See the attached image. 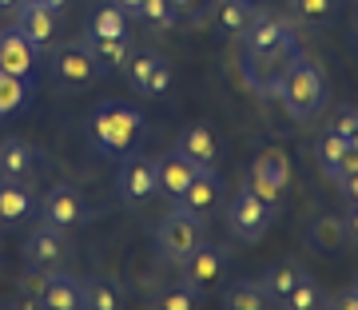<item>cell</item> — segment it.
<instances>
[{
    "label": "cell",
    "instance_id": "cell-1",
    "mask_svg": "<svg viewBox=\"0 0 358 310\" xmlns=\"http://www.w3.org/2000/svg\"><path fill=\"white\" fill-rule=\"evenodd\" d=\"M88 131H92V143H96V152L100 155L124 159L143 135V116L131 108V103L103 100V103H96V112H92Z\"/></svg>",
    "mask_w": 358,
    "mask_h": 310
},
{
    "label": "cell",
    "instance_id": "cell-2",
    "mask_svg": "<svg viewBox=\"0 0 358 310\" xmlns=\"http://www.w3.org/2000/svg\"><path fill=\"white\" fill-rule=\"evenodd\" d=\"M275 96H279L287 116L299 119V124H307V119L319 116L322 103H327V76H322V68L315 64V60L299 56V60L287 68V76H282Z\"/></svg>",
    "mask_w": 358,
    "mask_h": 310
},
{
    "label": "cell",
    "instance_id": "cell-3",
    "mask_svg": "<svg viewBox=\"0 0 358 310\" xmlns=\"http://www.w3.org/2000/svg\"><path fill=\"white\" fill-rule=\"evenodd\" d=\"M303 56L299 48V36H287L271 48H259V52H243V84L255 96H275L287 76V68Z\"/></svg>",
    "mask_w": 358,
    "mask_h": 310
},
{
    "label": "cell",
    "instance_id": "cell-4",
    "mask_svg": "<svg viewBox=\"0 0 358 310\" xmlns=\"http://www.w3.org/2000/svg\"><path fill=\"white\" fill-rule=\"evenodd\" d=\"M152 239H155V251H159V258H164V263H183L195 246L203 243V219L171 203V211L155 223Z\"/></svg>",
    "mask_w": 358,
    "mask_h": 310
},
{
    "label": "cell",
    "instance_id": "cell-5",
    "mask_svg": "<svg viewBox=\"0 0 358 310\" xmlns=\"http://www.w3.org/2000/svg\"><path fill=\"white\" fill-rule=\"evenodd\" d=\"M271 223H275V207L263 203L251 187L243 183V191H235L231 195V203H227V231L235 243H259L263 235L271 231Z\"/></svg>",
    "mask_w": 358,
    "mask_h": 310
},
{
    "label": "cell",
    "instance_id": "cell-6",
    "mask_svg": "<svg viewBox=\"0 0 358 310\" xmlns=\"http://www.w3.org/2000/svg\"><path fill=\"white\" fill-rule=\"evenodd\" d=\"M124 76H128V84L140 96H167V88H171V60H167L164 52L155 48H140V52H128V64L120 68Z\"/></svg>",
    "mask_w": 358,
    "mask_h": 310
},
{
    "label": "cell",
    "instance_id": "cell-7",
    "mask_svg": "<svg viewBox=\"0 0 358 310\" xmlns=\"http://www.w3.org/2000/svg\"><path fill=\"white\" fill-rule=\"evenodd\" d=\"M52 64V80L64 84V88H88L92 80H100V68L88 56L84 40H68V44H56L48 56Z\"/></svg>",
    "mask_w": 358,
    "mask_h": 310
},
{
    "label": "cell",
    "instance_id": "cell-8",
    "mask_svg": "<svg viewBox=\"0 0 358 310\" xmlns=\"http://www.w3.org/2000/svg\"><path fill=\"white\" fill-rule=\"evenodd\" d=\"M40 219H44V227H56V231H72V227H80V223L88 219V203H84L80 187H72V183H56V187H48L44 199H40Z\"/></svg>",
    "mask_w": 358,
    "mask_h": 310
},
{
    "label": "cell",
    "instance_id": "cell-9",
    "mask_svg": "<svg viewBox=\"0 0 358 310\" xmlns=\"http://www.w3.org/2000/svg\"><path fill=\"white\" fill-rule=\"evenodd\" d=\"M287 183H291V159H287V152H279V147H267V152L251 163V171H247V187L271 207H275V199L287 191Z\"/></svg>",
    "mask_w": 358,
    "mask_h": 310
},
{
    "label": "cell",
    "instance_id": "cell-10",
    "mask_svg": "<svg viewBox=\"0 0 358 310\" xmlns=\"http://www.w3.org/2000/svg\"><path fill=\"white\" fill-rule=\"evenodd\" d=\"M115 191H120V199H124L128 207L155 199V195H159V187H155V159H152V155H140V152L124 155L120 175H115Z\"/></svg>",
    "mask_w": 358,
    "mask_h": 310
},
{
    "label": "cell",
    "instance_id": "cell-11",
    "mask_svg": "<svg viewBox=\"0 0 358 310\" xmlns=\"http://www.w3.org/2000/svg\"><path fill=\"white\" fill-rule=\"evenodd\" d=\"M227 271V246H215V243H199L192 255L179 263V283L192 286L195 295L207 290V286H215Z\"/></svg>",
    "mask_w": 358,
    "mask_h": 310
},
{
    "label": "cell",
    "instance_id": "cell-12",
    "mask_svg": "<svg viewBox=\"0 0 358 310\" xmlns=\"http://www.w3.org/2000/svg\"><path fill=\"white\" fill-rule=\"evenodd\" d=\"M72 255L68 246V231H56V227H36L28 235L24 243V263L32 274H48V271H60Z\"/></svg>",
    "mask_w": 358,
    "mask_h": 310
},
{
    "label": "cell",
    "instance_id": "cell-13",
    "mask_svg": "<svg viewBox=\"0 0 358 310\" xmlns=\"http://www.w3.org/2000/svg\"><path fill=\"white\" fill-rule=\"evenodd\" d=\"M176 152H183L187 159H195L199 168H215L219 155H223V140H219V131L211 128L207 119H192L187 128L179 131Z\"/></svg>",
    "mask_w": 358,
    "mask_h": 310
},
{
    "label": "cell",
    "instance_id": "cell-14",
    "mask_svg": "<svg viewBox=\"0 0 358 310\" xmlns=\"http://www.w3.org/2000/svg\"><path fill=\"white\" fill-rule=\"evenodd\" d=\"M195 175H199V163H195V159H187L183 152H176V147L155 159V187H159V195H164V199H171V203H176L187 187H192Z\"/></svg>",
    "mask_w": 358,
    "mask_h": 310
},
{
    "label": "cell",
    "instance_id": "cell-15",
    "mask_svg": "<svg viewBox=\"0 0 358 310\" xmlns=\"http://www.w3.org/2000/svg\"><path fill=\"white\" fill-rule=\"evenodd\" d=\"M36 307L40 310H80V279L64 271H48V274H36Z\"/></svg>",
    "mask_w": 358,
    "mask_h": 310
},
{
    "label": "cell",
    "instance_id": "cell-16",
    "mask_svg": "<svg viewBox=\"0 0 358 310\" xmlns=\"http://www.w3.org/2000/svg\"><path fill=\"white\" fill-rule=\"evenodd\" d=\"M223 195H227L223 175H219L215 168H199V175L192 179V187L176 199V207H183V211H192V215L203 219L207 211H215V207L223 203Z\"/></svg>",
    "mask_w": 358,
    "mask_h": 310
},
{
    "label": "cell",
    "instance_id": "cell-17",
    "mask_svg": "<svg viewBox=\"0 0 358 310\" xmlns=\"http://www.w3.org/2000/svg\"><path fill=\"white\" fill-rule=\"evenodd\" d=\"M36 168H40V152L28 140H20V135L0 140V179L28 183L36 175Z\"/></svg>",
    "mask_w": 358,
    "mask_h": 310
},
{
    "label": "cell",
    "instance_id": "cell-18",
    "mask_svg": "<svg viewBox=\"0 0 358 310\" xmlns=\"http://www.w3.org/2000/svg\"><path fill=\"white\" fill-rule=\"evenodd\" d=\"M16 32H20V36H24L36 52L52 48V40H56V13H52V8H44V4H24V0H20Z\"/></svg>",
    "mask_w": 358,
    "mask_h": 310
},
{
    "label": "cell",
    "instance_id": "cell-19",
    "mask_svg": "<svg viewBox=\"0 0 358 310\" xmlns=\"http://www.w3.org/2000/svg\"><path fill=\"white\" fill-rule=\"evenodd\" d=\"M0 72L4 76H32L36 72V48L16 28L0 32Z\"/></svg>",
    "mask_w": 358,
    "mask_h": 310
},
{
    "label": "cell",
    "instance_id": "cell-20",
    "mask_svg": "<svg viewBox=\"0 0 358 310\" xmlns=\"http://www.w3.org/2000/svg\"><path fill=\"white\" fill-rule=\"evenodd\" d=\"M84 48H88V56L96 60L100 76H112V72H120V68L128 64L131 40L128 36H96V32H88V36H84Z\"/></svg>",
    "mask_w": 358,
    "mask_h": 310
},
{
    "label": "cell",
    "instance_id": "cell-21",
    "mask_svg": "<svg viewBox=\"0 0 358 310\" xmlns=\"http://www.w3.org/2000/svg\"><path fill=\"white\" fill-rule=\"evenodd\" d=\"M294 36V28L282 20V16H271L259 8V16L251 20V24L239 32V40H243V52H259V48H271V44H279V40Z\"/></svg>",
    "mask_w": 358,
    "mask_h": 310
},
{
    "label": "cell",
    "instance_id": "cell-22",
    "mask_svg": "<svg viewBox=\"0 0 358 310\" xmlns=\"http://www.w3.org/2000/svg\"><path fill=\"white\" fill-rule=\"evenodd\" d=\"M223 310H275V298L263 290L259 279H235L223 290Z\"/></svg>",
    "mask_w": 358,
    "mask_h": 310
},
{
    "label": "cell",
    "instance_id": "cell-23",
    "mask_svg": "<svg viewBox=\"0 0 358 310\" xmlns=\"http://www.w3.org/2000/svg\"><path fill=\"white\" fill-rule=\"evenodd\" d=\"M303 274H307V267H303V263H294V258H275L267 271H263V279H259V283H263V290H267L275 302H282V298L299 286V279H303Z\"/></svg>",
    "mask_w": 358,
    "mask_h": 310
},
{
    "label": "cell",
    "instance_id": "cell-24",
    "mask_svg": "<svg viewBox=\"0 0 358 310\" xmlns=\"http://www.w3.org/2000/svg\"><path fill=\"white\" fill-rule=\"evenodd\" d=\"M120 307H124V295L112 279L92 274V279L80 283V310H120Z\"/></svg>",
    "mask_w": 358,
    "mask_h": 310
},
{
    "label": "cell",
    "instance_id": "cell-25",
    "mask_svg": "<svg viewBox=\"0 0 358 310\" xmlns=\"http://www.w3.org/2000/svg\"><path fill=\"white\" fill-rule=\"evenodd\" d=\"M310 246L322 251V255H334V251H343L350 243V235H346V223L343 215H319V219L310 223Z\"/></svg>",
    "mask_w": 358,
    "mask_h": 310
},
{
    "label": "cell",
    "instance_id": "cell-26",
    "mask_svg": "<svg viewBox=\"0 0 358 310\" xmlns=\"http://www.w3.org/2000/svg\"><path fill=\"white\" fill-rule=\"evenodd\" d=\"M0 211H4L8 227H13V223H24L28 215H32V191H28V183L0 179Z\"/></svg>",
    "mask_w": 358,
    "mask_h": 310
},
{
    "label": "cell",
    "instance_id": "cell-27",
    "mask_svg": "<svg viewBox=\"0 0 358 310\" xmlns=\"http://www.w3.org/2000/svg\"><path fill=\"white\" fill-rule=\"evenodd\" d=\"M259 16V4L255 0H219V13H215V24L219 32H227V36H239L251 20Z\"/></svg>",
    "mask_w": 358,
    "mask_h": 310
},
{
    "label": "cell",
    "instance_id": "cell-28",
    "mask_svg": "<svg viewBox=\"0 0 358 310\" xmlns=\"http://www.w3.org/2000/svg\"><path fill=\"white\" fill-rule=\"evenodd\" d=\"M28 100H32V76H4L0 72V119L24 112Z\"/></svg>",
    "mask_w": 358,
    "mask_h": 310
},
{
    "label": "cell",
    "instance_id": "cell-29",
    "mask_svg": "<svg viewBox=\"0 0 358 310\" xmlns=\"http://www.w3.org/2000/svg\"><path fill=\"white\" fill-rule=\"evenodd\" d=\"M282 307H287V310H327V290H322L319 279L303 274V279H299V286L282 298Z\"/></svg>",
    "mask_w": 358,
    "mask_h": 310
},
{
    "label": "cell",
    "instance_id": "cell-30",
    "mask_svg": "<svg viewBox=\"0 0 358 310\" xmlns=\"http://www.w3.org/2000/svg\"><path fill=\"white\" fill-rule=\"evenodd\" d=\"M343 152H346V140L338 135V131H322L319 135V143H315V155H319V168H322V175L327 179H338V159H343Z\"/></svg>",
    "mask_w": 358,
    "mask_h": 310
},
{
    "label": "cell",
    "instance_id": "cell-31",
    "mask_svg": "<svg viewBox=\"0 0 358 310\" xmlns=\"http://www.w3.org/2000/svg\"><path fill=\"white\" fill-rule=\"evenodd\" d=\"M291 13L303 24H331L338 16V0H291Z\"/></svg>",
    "mask_w": 358,
    "mask_h": 310
},
{
    "label": "cell",
    "instance_id": "cell-32",
    "mask_svg": "<svg viewBox=\"0 0 358 310\" xmlns=\"http://www.w3.org/2000/svg\"><path fill=\"white\" fill-rule=\"evenodd\" d=\"M152 310H199V295H195L192 286H164L159 295L152 298Z\"/></svg>",
    "mask_w": 358,
    "mask_h": 310
},
{
    "label": "cell",
    "instance_id": "cell-33",
    "mask_svg": "<svg viewBox=\"0 0 358 310\" xmlns=\"http://www.w3.org/2000/svg\"><path fill=\"white\" fill-rule=\"evenodd\" d=\"M88 32H96V36H128V16L120 13L115 4H103L100 13L92 16Z\"/></svg>",
    "mask_w": 358,
    "mask_h": 310
},
{
    "label": "cell",
    "instance_id": "cell-34",
    "mask_svg": "<svg viewBox=\"0 0 358 310\" xmlns=\"http://www.w3.org/2000/svg\"><path fill=\"white\" fill-rule=\"evenodd\" d=\"M136 20H143L148 28H159V32H164V28L176 24L179 16L171 13V4H167V0H143V8H140V16H136Z\"/></svg>",
    "mask_w": 358,
    "mask_h": 310
},
{
    "label": "cell",
    "instance_id": "cell-35",
    "mask_svg": "<svg viewBox=\"0 0 358 310\" xmlns=\"http://www.w3.org/2000/svg\"><path fill=\"white\" fill-rule=\"evenodd\" d=\"M358 128V108H338V116L331 119V131H338L343 140H350Z\"/></svg>",
    "mask_w": 358,
    "mask_h": 310
},
{
    "label": "cell",
    "instance_id": "cell-36",
    "mask_svg": "<svg viewBox=\"0 0 358 310\" xmlns=\"http://www.w3.org/2000/svg\"><path fill=\"white\" fill-rule=\"evenodd\" d=\"M327 310H358V290L346 286L338 295H327Z\"/></svg>",
    "mask_w": 358,
    "mask_h": 310
},
{
    "label": "cell",
    "instance_id": "cell-37",
    "mask_svg": "<svg viewBox=\"0 0 358 310\" xmlns=\"http://www.w3.org/2000/svg\"><path fill=\"white\" fill-rule=\"evenodd\" d=\"M343 175H358V147H350V143H346L343 159H338V179H343ZM338 179H334V183H338Z\"/></svg>",
    "mask_w": 358,
    "mask_h": 310
},
{
    "label": "cell",
    "instance_id": "cell-38",
    "mask_svg": "<svg viewBox=\"0 0 358 310\" xmlns=\"http://www.w3.org/2000/svg\"><path fill=\"white\" fill-rule=\"evenodd\" d=\"M338 191H343L346 207H355L358 203V175H343V179H338Z\"/></svg>",
    "mask_w": 358,
    "mask_h": 310
},
{
    "label": "cell",
    "instance_id": "cell-39",
    "mask_svg": "<svg viewBox=\"0 0 358 310\" xmlns=\"http://www.w3.org/2000/svg\"><path fill=\"white\" fill-rule=\"evenodd\" d=\"M167 4H171V13L176 16H195V8H199L203 0H167Z\"/></svg>",
    "mask_w": 358,
    "mask_h": 310
},
{
    "label": "cell",
    "instance_id": "cell-40",
    "mask_svg": "<svg viewBox=\"0 0 358 310\" xmlns=\"http://www.w3.org/2000/svg\"><path fill=\"white\" fill-rule=\"evenodd\" d=\"M343 223H346V235H350V243H358V203H355V207H346Z\"/></svg>",
    "mask_w": 358,
    "mask_h": 310
},
{
    "label": "cell",
    "instance_id": "cell-41",
    "mask_svg": "<svg viewBox=\"0 0 358 310\" xmlns=\"http://www.w3.org/2000/svg\"><path fill=\"white\" fill-rule=\"evenodd\" d=\"M112 4L128 16V20H131V16H140V8H143V0H112Z\"/></svg>",
    "mask_w": 358,
    "mask_h": 310
},
{
    "label": "cell",
    "instance_id": "cell-42",
    "mask_svg": "<svg viewBox=\"0 0 358 310\" xmlns=\"http://www.w3.org/2000/svg\"><path fill=\"white\" fill-rule=\"evenodd\" d=\"M24 4H44V8H52V13H60L68 0H24Z\"/></svg>",
    "mask_w": 358,
    "mask_h": 310
},
{
    "label": "cell",
    "instance_id": "cell-43",
    "mask_svg": "<svg viewBox=\"0 0 358 310\" xmlns=\"http://www.w3.org/2000/svg\"><path fill=\"white\" fill-rule=\"evenodd\" d=\"M350 52H355V60H358V24L350 28Z\"/></svg>",
    "mask_w": 358,
    "mask_h": 310
},
{
    "label": "cell",
    "instance_id": "cell-44",
    "mask_svg": "<svg viewBox=\"0 0 358 310\" xmlns=\"http://www.w3.org/2000/svg\"><path fill=\"white\" fill-rule=\"evenodd\" d=\"M13 8H20V0H0V13H13Z\"/></svg>",
    "mask_w": 358,
    "mask_h": 310
},
{
    "label": "cell",
    "instance_id": "cell-45",
    "mask_svg": "<svg viewBox=\"0 0 358 310\" xmlns=\"http://www.w3.org/2000/svg\"><path fill=\"white\" fill-rule=\"evenodd\" d=\"M0 231H8V219H4V211H0Z\"/></svg>",
    "mask_w": 358,
    "mask_h": 310
},
{
    "label": "cell",
    "instance_id": "cell-46",
    "mask_svg": "<svg viewBox=\"0 0 358 310\" xmlns=\"http://www.w3.org/2000/svg\"><path fill=\"white\" fill-rule=\"evenodd\" d=\"M346 143H350V147H358V128H355V135H350V140H346Z\"/></svg>",
    "mask_w": 358,
    "mask_h": 310
},
{
    "label": "cell",
    "instance_id": "cell-47",
    "mask_svg": "<svg viewBox=\"0 0 358 310\" xmlns=\"http://www.w3.org/2000/svg\"><path fill=\"white\" fill-rule=\"evenodd\" d=\"M355 290H358V279H355Z\"/></svg>",
    "mask_w": 358,
    "mask_h": 310
},
{
    "label": "cell",
    "instance_id": "cell-48",
    "mask_svg": "<svg viewBox=\"0 0 358 310\" xmlns=\"http://www.w3.org/2000/svg\"><path fill=\"white\" fill-rule=\"evenodd\" d=\"M282 310H287V307H282Z\"/></svg>",
    "mask_w": 358,
    "mask_h": 310
}]
</instances>
